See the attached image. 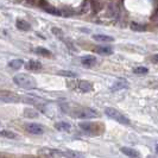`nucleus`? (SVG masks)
Instances as JSON below:
<instances>
[{"instance_id":"nucleus-4","label":"nucleus","mask_w":158,"mask_h":158,"mask_svg":"<svg viewBox=\"0 0 158 158\" xmlns=\"http://www.w3.org/2000/svg\"><path fill=\"white\" fill-rule=\"evenodd\" d=\"M45 155L51 158H79V153L71 151H61V150H44Z\"/></svg>"},{"instance_id":"nucleus-25","label":"nucleus","mask_w":158,"mask_h":158,"mask_svg":"<svg viewBox=\"0 0 158 158\" xmlns=\"http://www.w3.org/2000/svg\"><path fill=\"white\" fill-rule=\"evenodd\" d=\"M52 33L55 36H57V37H60V38H63V33H62V31L60 29H57V27H52Z\"/></svg>"},{"instance_id":"nucleus-10","label":"nucleus","mask_w":158,"mask_h":158,"mask_svg":"<svg viewBox=\"0 0 158 158\" xmlns=\"http://www.w3.org/2000/svg\"><path fill=\"white\" fill-rule=\"evenodd\" d=\"M77 87H79V89L81 92H85V93H88V92H92L93 90V85L89 81H86V80L79 81Z\"/></svg>"},{"instance_id":"nucleus-8","label":"nucleus","mask_w":158,"mask_h":158,"mask_svg":"<svg viewBox=\"0 0 158 158\" xmlns=\"http://www.w3.org/2000/svg\"><path fill=\"white\" fill-rule=\"evenodd\" d=\"M125 88H128L127 81L124 79H120V80H117L113 83V86L111 87V90L112 92H117V90H121V89H125Z\"/></svg>"},{"instance_id":"nucleus-20","label":"nucleus","mask_w":158,"mask_h":158,"mask_svg":"<svg viewBox=\"0 0 158 158\" xmlns=\"http://www.w3.org/2000/svg\"><path fill=\"white\" fill-rule=\"evenodd\" d=\"M58 75L65 76V77H73V79L77 77V74L74 73V71H70V70H60L58 71Z\"/></svg>"},{"instance_id":"nucleus-9","label":"nucleus","mask_w":158,"mask_h":158,"mask_svg":"<svg viewBox=\"0 0 158 158\" xmlns=\"http://www.w3.org/2000/svg\"><path fill=\"white\" fill-rule=\"evenodd\" d=\"M120 151H121L123 153H125L127 157H130V158H140V153L137 150H135V149H132V148L123 146V148L120 149Z\"/></svg>"},{"instance_id":"nucleus-15","label":"nucleus","mask_w":158,"mask_h":158,"mask_svg":"<svg viewBox=\"0 0 158 158\" xmlns=\"http://www.w3.org/2000/svg\"><path fill=\"white\" fill-rule=\"evenodd\" d=\"M95 51L100 55H112L113 54V49L110 47H96Z\"/></svg>"},{"instance_id":"nucleus-6","label":"nucleus","mask_w":158,"mask_h":158,"mask_svg":"<svg viewBox=\"0 0 158 158\" xmlns=\"http://www.w3.org/2000/svg\"><path fill=\"white\" fill-rule=\"evenodd\" d=\"M26 131L30 132L31 135H43L45 132V128L43 125L40 124H37V123H30V124H26Z\"/></svg>"},{"instance_id":"nucleus-19","label":"nucleus","mask_w":158,"mask_h":158,"mask_svg":"<svg viewBox=\"0 0 158 158\" xmlns=\"http://www.w3.org/2000/svg\"><path fill=\"white\" fill-rule=\"evenodd\" d=\"M35 52L36 54H38V55L40 56H44V57H49V56H51V52L48 50V49H45V48H36L35 49Z\"/></svg>"},{"instance_id":"nucleus-18","label":"nucleus","mask_w":158,"mask_h":158,"mask_svg":"<svg viewBox=\"0 0 158 158\" xmlns=\"http://www.w3.org/2000/svg\"><path fill=\"white\" fill-rule=\"evenodd\" d=\"M8 67L12 69H19L23 67V61L22 60H12L11 62H8Z\"/></svg>"},{"instance_id":"nucleus-26","label":"nucleus","mask_w":158,"mask_h":158,"mask_svg":"<svg viewBox=\"0 0 158 158\" xmlns=\"http://www.w3.org/2000/svg\"><path fill=\"white\" fill-rule=\"evenodd\" d=\"M152 61H153V63H157V55H155L152 57Z\"/></svg>"},{"instance_id":"nucleus-22","label":"nucleus","mask_w":158,"mask_h":158,"mask_svg":"<svg viewBox=\"0 0 158 158\" xmlns=\"http://www.w3.org/2000/svg\"><path fill=\"white\" fill-rule=\"evenodd\" d=\"M148 71H149V69H148V68H145V67H137V68L133 69V73H135V74H138V75L148 74Z\"/></svg>"},{"instance_id":"nucleus-1","label":"nucleus","mask_w":158,"mask_h":158,"mask_svg":"<svg viewBox=\"0 0 158 158\" xmlns=\"http://www.w3.org/2000/svg\"><path fill=\"white\" fill-rule=\"evenodd\" d=\"M13 82L17 86L24 88V89H35L37 87L36 80L32 77L31 75L27 74H17L13 76Z\"/></svg>"},{"instance_id":"nucleus-24","label":"nucleus","mask_w":158,"mask_h":158,"mask_svg":"<svg viewBox=\"0 0 158 158\" xmlns=\"http://www.w3.org/2000/svg\"><path fill=\"white\" fill-rule=\"evenodd\" d=\"M83 13H88L89 11H90V2L88 1V0H86L85 1V4H83V6H82V10H81Z\"/></svg>"},{"instance_id":"nucleus-3","label":"nucleus","mask_w":158,"mask_h":158,"mask_svg":"<svg viewBox=\"0 0 158 158\" xmlns=\"http://www.w3.org/2000/svg\"><path fill=\"white\" fill-rule=\"evenodd\" d=\"M105 114H106L108 118L113 119V120L118 121L120 124H123V125H130V124H131L130 119L127 118L126 115H124L121 112H119L118 110H115V108L107 107V108L105 110Z\"/></svg>"},{"instance_id":"nucleus-7","label":"nucleus","mask_w":158,"mask_h":158,"mask_svg":"<svg viewBox=\"0 0 158 158\" xmlns=\"http://www.w3.org/2000/svg\"><path fill=\"white\" fill-rule=\"evenodd\" d=\"M108 15L112 18H118L120 15V7L117 2H110L108 4Z\"/></svg>"},{"instance_id":"nucleus-11","label":"nucleus","mask_w":158,"mask_h":158,"mask_svg":"<svg viewBox=\"0 0 158 158\" xmlns=\"http://www.w3.org/2000/svg\"><path fill=\"white\" fill-rule=\"evenodd\" d=\"M81 63L83 64L85 67H88V68H90V67H93L95 63H96V57L94 56H83L82 58H81Z\"/></svg>"},{"instance_id":"nucleus-16","label":"nucleus","mask_w":158,"mask_h":158,"mask_svg":"<svg viewBox=\"0 0 158 158\" xmlns=\"http://www.w3.org/2000/svg\"><path fill=\"white\" fill-rule=\"evenodd\" d=\"M93 40H98V42H112L114 38L111 36H106V35H94Z\"/></svg>"},{"instance_id":"nucleus-12","label":"nucleus","mask_w":158,"mask_h":158,"mask_svg":"<svg viewBox=\"0 0 158 158\" xmlns=\"http://www.w3.org/2000/svg\"><path fill=\"white\" fill-rule=\"evenodd\" d=\"M55 128L61 131V132H69L71 130V125L69 123H65V121H58L55 124Z\"/></svg>"},{"instance_id":"nucleus-21","label":"nucleus","mask_w":158,"mask_h":158,"mask_svg":"<svg viewBox=\"0 0 158 158\" xmlns=\"http://www.w3.org/2000/svg\"><path fill=\"white\" fill-rule=\"evenodd\" d=\"M24 115L27 117V118H36V117H38V112L36 111V110L26 108V110L24 111Z\"/></svg>"},{"instance_id":"nucleus-13","label":"nucleus","mask_w":158,"mask_h":158,"mask_svg":"<svg viewBox=\"0 0 158 158\" xmlns=\"http://www.w3.org/2000/svg\"><path fill=\"white\" fill-rule=\"evenodd\" d=\"M25 67H26L27 70H40L42 69V63L38 62V61L31 60V61H29L27 63L25 64Z\"/></svg>"},{"instance_id":"nucleus-23","label":"nucleus","mask_w":158,"mask_h":158,"mask_svg":"<svg viewBox=\"0 0 158 158\" xmlns=\"http://www.w3.org/2000/svg\"><path fill=\"white\" fill-rule=\"evenodd\" d=\"M131 29H132V30H135V31H144V30H145V26L142 25V24L132 23L131 24Z\"/></svg>"},{"instance_id":"nucleus-5","label":"nucleus","mask_w":158,"mask_h":158,"mask_svg":"<svg viewBox=\"0 0 158 158\" xmlns=\"http://www.w3.org/2000/svg\"><path fill=\"white\" fill-rule=\"evenodd\" d=\"M74 115L79 119H92L98 118L99 113L94 111V110H92V108H82V110H79L77 112H75Z\"/></svg>"},{"instance_id":"nucleus-14","label":"nucleus","mask_w":158,"mask_h":158,"mask_svg":"<svg viewBox=\"0 0 158 158\" xmlns=\"http://www.w3.org/2000/svg\"><path fill=\"white\" fill-rule=\"evenodd\" d=\"M16 26L19 30H22V31H27V30L31 29L30 24L27 23V22H25V20H23V19H18L16 22Z\"/></svg>"},{"instance_id":"nucleus-2","label":"nucleus","mask_w":158,"mask_h":158,"mask_svg":"<svg viewBox=\"0 0 158 158\" xmlns=\"http://www.w3.org/2000/svg\"><path fill=\"white\" fill-rule=\"evenodd\" d=\"M80 128L90 135H98L103 131V126L99 123H90V121H81L79 124Z\"/></svg>"},{"instance_id":"nucleus-17","label":"nucleus","mask_w":158,"mask_h":158,"mask_svg":"<svg viewBox=\"0 0 158 158\" xmlns=\"http://www.w3.org/2000/svg\"><path fill=\"white\" fill-rule=\"evenodd\" d=\"M0 135H1V137H5V138H8V139H16V138H18V135H17L15 132H12V131H6V130L0 131Z\"/></svg>"}]
</instances>
